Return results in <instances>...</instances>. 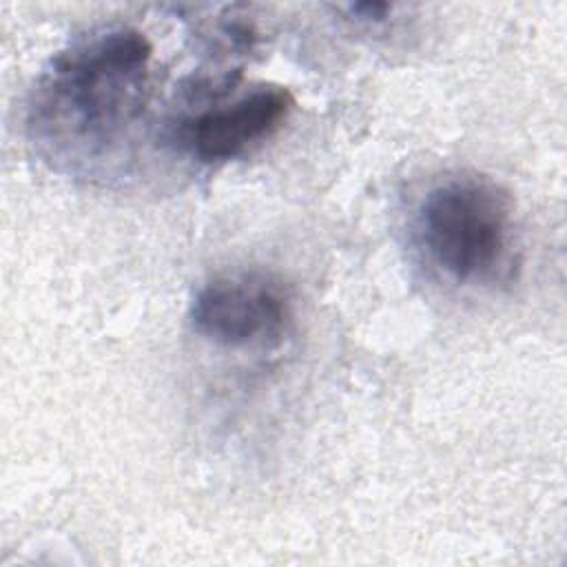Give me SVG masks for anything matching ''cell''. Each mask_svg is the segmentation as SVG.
<instances>
[{
  "label": "cell",
  "mask_w": 567,
  "mask_h": 567,
  "mask_svg": "<svg viewBox=\"0 0 567 567\" xmlns=\"http://www.w3.org/2000/svg\"><path fill=\"white\" fill-rule=\"evenodd\" d=\"M151 44L135 29H106L58 53L31 109V128L51 144L95 151L140 113Z\"/></svg>",
  "instance_id": "6da1fadb"
},
{
  "label": "cell",
  "mask_w": 567,
  "mask_h": 567,
  "mask_svg": "<svg viewBox=\"0 0 567 567\" xmlns=\"http://www.w3.org/2000/svg\"><path fill=\"white\" fill-rule=\"evenodd\" d=\"M509 202L489 182L454 177L434 186L419 210V235L432 261L456 281L496 272L509 244Z\"/></svg>",
  "instance_id": "7a4b0ae2"
},
{
  "label": "cell",
  "mask_w": 567,
  "mask_h": 567,
  "mask_svg": "<svg viewBox=\"0 0 567 567\" xmlns=\"http://www.w3.org/2000/svg\"><path fill=\"white\" fill-rule=\"evenodd\" d=\"M288 301L264 277H226L206 284L190 303V323L224 348L275 346L288 326Z\"/></svg>",
  "instance_id": "3957f363"
},
{
  "label": "cell",
  "mask_w": 567,
  "mask_h": 567,
  "mask_svg": "<svg viewBox=\"0 0 567 567\" xmlns=\"http://www.w3.org/2000/svg\"><path fill=\"white\" fill-rule=\"evenodd\" d=\"M295 100L284 86H259L228 106H215L182 124V142L202 162H226L270 137Z\"/></svg>",
  "instance_id": "277c9868"
},
{
  "label": "cell",
  "mask_w": 567,
  "mask_h": 567,
  "mask_svg": "<svg viewBox=\"0 0 567 567\" xmlns=\"http://www.w3.org/2000/svg\"><path fill=\"white\" fill-rule=\"evenodd\" d=\"M390 4L388 2H357L350 7V11L359 18V20H372L379 22L390 13Z\"/></svg>",
  "instance_id": "5b68a950"
}]
</instances>
